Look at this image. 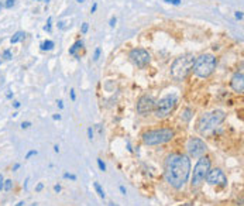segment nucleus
I'll use <instances>...</instances> for the list:
<instances>
[{
	"label": "nucleus",
	"instance_id": "1",
	"mask_svg": "<svg viewBox=\"0 0 244 206\" xmlns=\"http://www.w3.org/2000/svg\"><path fill=\"white\" fill-rule=\"evenodd\" d=\"M190 160L189 155L182 152H172L167 157L164 167L165 181L175 189H182L190 175Z\"/></svg>",
	"mask_w": 244,
	"mask_h": 206
},
{
	"label": "nucleus",
	"instance_id": "2",
	"mask_svg": "<svg viewBox=\"0 0 244 206\" xmlns=\"http://www.w3.org/2000/svg\"><path fill=\"white\" fill-rule=\"evenodd\" d=\"M226 120V113L223 110H214L210 113H203L198 120V131L202 136H209Z\"/></svg>",
	"mask_w": 244,
	"mask_h": 206
},
{
	"label": "nucleus",
	"instance_id": "3",
	"mask_svg": "<svg viewBox=\"0 0 244 206\" xmlns=\"http://www.w3.org/2000/svg\"><path fill=\"white\" fill-rule=\"evenodd\" d=\"M195 58L192 54H185L174 61V64L171 66V75L175 80H184L186 76L190 74V71L193 69Z\"/></svg>",
	"mask_w": 244,
	"mask_h": 206
},
{
	"label": "nucleus",
	"instance_id": "4",
	"mask_svg": "<svg viewBox=\"0 0 244 206\" xmlns=\"http://www.w3.org/2000/svg\"><path fill=\"white\" fill-rule=\"evenodd\" d=\"M175 137V131L170 127H162V129H154L148 130L143 134V141L147 146H159L171 141Z\"/></svg>",
	"mask_w": 244,
	"mask_h": 206
},
{
	"label": "nucleus",
	"instance_id": "5",
	"mask_svg": "<svg viewBox=\"0 0 244 206\" xmlns=\"http://www.w3.org/2000/svg\"><path fill=\"white\" fill-rule=\"evenodd\" d=\"M217 66V59L212 54H203L195 59L193 72L199 78H209Z\"/></svg>",
	"mask_w": 244,
	"mask_h": 206
},
{
	"label": "nucleus",
	"instance_id": "6",
	"mask_svg": "<svg viewBox=\"0 0 244 206\" xmlns=\"http://www.w3.org/2000/svg\"><path fill=\"white\" fill-rule=\"evenodd\" d=\"M210 165H212V161L208 155L199 157L198 162L193 167V174H192V179H190L192 188H199L203 184L208 172L210 171Z\"/></svg>",
	"mask_w": 244,
	"mask_h": 206
},
{
	"label": "nucleus",
	"instance_id": "7",
	"mask_svg": "<svg viewBox=\"0 0 244 206\" xmlns=\"http://www.w3.org/2000/svg\"><path fill=\"white\" fill-rule=\"evenodd\" d=\"M175 106H176V96L175 95H167L158 102H155L154 113L158 119H164L174 112Z\"/></svg>",
	"mask_w": 244,
	"mask_h": 206
},
{
	"label": "nucleus",
	"instance_id": "8",
	"mask_svg": "<svg viewBox=\"0 0 244 206\" xmlns=\"http://www.w3.org/2000/svg\"><path fill=\"white\" fill-rule=\"evenodd\" d=\"M186 150H188L189 157L199 158V157L206 154L208 146H206V143L202 138H199V137H190L189 140H188V143H186Z\"/></svg>",
	"mask_w": 244,
	"mask_h": 206
},
{
	"label": "nucleus",
	"instance_id": "9",
	"mask_svg": "<svg viewBox=\"0 0 244 206\" xmlns=\"http://www.w3.org/2000/svg\"><path fill=\"white\" fill-rule=\"evenodd\" d=\"M206 182L212 186L224 188V186H227V176L220 168H213V170L210 168V171L206 175Z\"/></svg>",
	"mask_w": 244,
	"mask_h": 206
},
{
	"label": "nucleus",
	"instance_id": "10",
	"mask_svg": "<svg viewBox=\"0 0 244 206\" xmlns=\"http://www.w3.org/2000/svg\"><path fill=\"white\" fill-rule=\"evenodd\" d=\"M129 57H130V59H131V62L135 66H138V68H144L145 65H148L150 61H151L150 54L145 50H143V48H134V50H131Z\"/></svg>",
	"mask_w": 244,
	"mask_h": 206
},
{
	"label": "nucleus",
	"instance_id": "11",
	"mask_svg": "<svg viewBox=\"0 0 244 206\" xmlns=\"http://www.w3.org/2000/svg\"><path fill=\"white\" fill-rule=\"evenodd\" d=\"M155 100L148 95L141 96L137 102V113L140 116H148L151 112H154Z\"/></svg>",
	"mask_w": 244,
	"mask_h": 206
},
{
	"label": "nucleus",
	"instance_id": "12",
	"mask_svg": "<svg viewBox=\"0 0 244 206\" xmlns=\"http://www.w3.org/2000/svg\"><path fill=\"white\" fill-rule=\"evenodd\" d=\"M230 85H231V89L237 93H243L244 91V75L243 72H236L233 76H231V80H230Z\"/></svg>",
	"mask_w": 244,
	"mask_h": 206
},
{
	"label": "nucleus",
	"instance_id": "13",
	"mask_svg": "<svg viewBox=\"0 0 244 206\" xmlns=\"http://www.w3.org/2000/svg\"><path fill=\"white\" fill-rule=\"evenodd\" d=\"M24 37H25L24 31H17V33L10 38V42L11 44H17V42H20L21 40H24Z\"/></svg>",
	"mask_w": 244,
	"mask_h": 206
},
{
	"label": "nucleus",
	"instance_id": "14",
	"mask_svg": "<svg viewBox=\"0 0 244 206\" xmlns=\"http://www.w3.org/2000/svg\"><path fill=\"white\" fill-rule=\"evenodd\" d=\"M82 47H83V41H82V40H78V41H76V42L74 44V45L69 48V54H71V55H76V51L80 50Z\"/></svg>",
	"mask_w": 244,
	"mask_h": 206
},
{
	"label": "nucleus",
	"instance_id": "15",
	"mask_svg": "<svg viewBox=\"0 0 244 206\" xmlns=\"http://www.w3.org/2000/svg\"><path fill=\"white\" fill-rule=\"evenodd\" d=\"M54 41H51V40H47V41H44V42H41V50L42 51H51L52 48H54Z\"/></svg>",
	"mask_w": 244,
	"mask_h": 206
},
{
	"label": "nucleus",
	"instance_id": "16",
	"mask_svg": "<svg viewBox=\"0 0 244 206\" xmlns=\"http://www.w3.org/2000/svg\"><path fill=\"white\" fill-rule=\"evenodd\" d=\"M93 186H95V189H96V193H97V195H99L102 199H105V198H106V193H105V191H103V188L100 186L99 182H95V184H93Z\"/></svg>",
	"mask_w": 244,
	"mask_h": 206
},
{
	"label": "nucleus",
	"instance_id": "17",
	"mask_svg": "<svg viewBox=\"0 0 244 206\" xmlns=\"http://www.w3.org/2000/svg\"><path fill=\"white\" fill-rule=\"evenodd\" d=\"M190 113H192V110H190V109H185L184 115L181 116V117H182V120H185V121L190 120V117H192V115H190Z\"/></svg>",
	"mask_w": 244,
	"mask_h": 206
},
{
	"label": "nucleus",
	"instance_id": "18",
	"mask_svg": "<svg viewBox=\"0 0 244 206\" xmlns=\"http://www.w3.org/2000/svg\"><path fill=\"white\" fill-rule=\"evenodd\" d=\"M11 188H13V181H11V179H6L4 181V191L10 192Z\"/></svg>",
	"mask_w": 244,
	"mask_h": 206
},
{
	"label": "nucleus",
	"instance_id": "19",
	"mask_svg": "<svg viewBox=\"0 0 244 206\" xmlns=\"http://www.w3.org/2000/svg\"><path fill=\"white\" fill-rule=\"evenodd\" d=\"M96 161H97V165H99V170H100V171H103V172H105V171H106V164H105V162H103V160H102V158H97V160H96Z\"/></svg>",
	"mask_w": 244,
	"mask_h": 206
},
{
	"label": "nucleus",
	"instance_id": "20",
	"mask_svg": "<svg viewBox=\"0 0 244 206\" xmlns=\"http://www.w3.org/2000/svg\"><path fill=\"white\" fill-rule=\"evenodd\" d=\"M3 58H4V59H7V61L11 59V58H13V55H11V51L10 50H4V51H3Z\"/></svg>",
	"mask_w": 244,
	"mask_h": 206
},
{
	"label": "nucleus",
	"instance_id": "21",
	"mask_svg": "<svg viewBox=\"0 0 244 206\" xmlns=\"http://www.w3.org/2000/svg\"><path fill=\"white\" fill-rule=\"evenodd\" d=\"M64 178L65 179H71V181H76V175L75 174H69V172H65Z\"/></svg>",
	"mask_w": 244,
	"mask_h": 206
},
{
	"label": "nucleus",
	"instance_id": "22",
	"mask_svg": "<svg viewBox=\"0 0 244 206\" xmlns=\"http://www.w3.org/2000/svg\"><path fill=\"white\" fill-rule=\"evenodd\" d=\"M100 54H102V50H100L99 47L95 50V54H93V61H97L100 58Z\"/></svg>",
	"mask_w": 244,
	"mask_h": 206
},
{
	"label": "nucleus",
	"instance_id": "23",
	"mask_svg": "<svg viewBox=\"0 0 244 206\" xmlns=\"http://www.w3.org/2000/svg\"><path fill=\"white\" fill-rule=\"evenodd\" d=\"M51 23H52V17H48V20H47V25L44 27V30L48 31V33L51 31Z\"/></svg>",
	"mask_w": 244,
	"mask_h": 206
},
{
	"label": "nucleus",
	"instance_id": "24",
	"mask_svg": "<svg viewBox=\"0 0 244 206\" xmlns=\"http://www.w3.org/2000/svg\"><path fill=\"white\" fill-rule=\"evenodd\" d=\"M88 30H89V24H88V23H83L82 27H80V33H82V34H86Z\"/></svg>",
	"mask_w": 244,
	"mask_h": 206
},
{
	"label": "nucleus",
	"instance_id": "25",
	"mask_svg": "<svg viewBox=\"0 0 244 206\" xmlns=\"http://www.w3.org/2000/svg\"><path fill=\"white\" fill-rule=\"evenodd\" d=\"M37 154H38V152H37V151H35V150H31V151H28V152L25 154V160H30L31 157L37 155Z\"/></svg>",
	"mask_w": 244,
	"mask_h": 206
},
{
	"label": "nucleus",
	"instance_id": "26",
	"mask_svg": "<svg viewBox=\"0 0 244 206\" xmlns=\"http://www.w3.org/2000/svg\"><path fill=\"white\" fill-rule=\"evenodd\" d=\"M167 3H170V4H174V6H179L182 3V0H164Z\"/></svg>",
	"mask_w": 244,
	"mask_h": 206
},
{
	"label": "nucleus",
	"instance_id": "27",
	"mask_svg": "<svg viewBox=\"0 0 244 206\" xmlns=\"http://www.w3.org/2000/svg\"><path fill=\"white\" fill-rule=\"evenodd\" d=\"M1 191H4V178H3V175L0 174V192Z\"/></svg>",
	"mask_w": 244,
	"mask_h": 206
},
{
	"label": "nucleus",
	"instance_id": "28",
	"mask_svg": "<svg viewBox=\"0 0 244 206\" xmlns=\"http://www.w3.org/2000/svg\"><path fill=\"white\" fill-rule=\"evenodd\" d=\"M31 127V121H24L23 124H21V129L23 130H27V129H30Z\"/></svg>",
	"mask_w": 244,
	"mask_h": 206
},
{
	"label": "nucleus",
	"instance_id": "29",
	"mask_svg": "<svg viewBox=\"0 0 244 206\" xmlns=\"http://www.w3.org/2000/svg\"><path fill=\"white\" fill-rule=\"evenodd\" d=\"M88 138L93 140V129L92 127H88Z\"/></svg>",
	"mask_w": 244,
	"mask_h": 206
},
{
	"label": "nucleus",
	"instance_id": "30",
	"mask_svg": "<svg viewBox=\"0 0 244 206\" xmlns=\"http://www.w3.org/2000/svg\"><path fill=\"white\" fill-rule=\"evenodd\" d=\"M13 4H14V0H6L4 7H7V9H10V7H13Z\"/></svg>",
	"mask_w": 244,
	"mask_h": 206
},
{
	"label": "nucleus",
	"instance_id": "31",
	"mask_svg": "<svg viewBox=\"0 0 244 206\" xmlns=\"http://www.w3.org/2000/svg\"><path fill=\"white\" fill-rule=\"evenodd\" d=\"M42 189H44V184H42V182L37 184V186H35V192H41Z\"/></svg>",
	"mask_w": 244,
	"mask_h": 206
},
{
	"label": "nucleus",
	"instance_id": "32",
	"mask_svg": "<svg viewBox=\"0 0 244 206\" xmlns=\"http://www.w3.org/2000/svg\"><path fill=\"white\" fill-rule=\"evenodd\" d=\"M236 19L237 20H243V11H236Z\"/></svg>",
	"mask_w": 244,
	"mask_h": 206
},
{
	"label": "nucleus",
	"instance_id": "33",
	"mask_svg": "<svg viewBox=\"0 0 244 206\" xmlns=\"http://www.w3.org/2000/svg\"><path fill=\"white\" fill-rule=\"evenodd\" d=\"M116 23H117V19H116L115 16H113V17L110 19V27H115V25H116Z\"/></svg>",
	"mask_w": 244,
	"mask_h": 206
},
{
	"label": "nucleus",
	"instance_id": "34",
	"mask_svg": "<svg viewBox=\"0 0 244 206\" xmlns=\"http://www.w3.org/2000/svg\"><path fill=\"white\" fill-rule=\"evenodd\" d=\"M96 10H97V3H93V6H92V9H90V13L93 14V13H95Z\"/></svg>",
	"mask_w": 244,
	"mask_h": 206
},
{
	"label": "nucleus",
	"instance_id": "35",
	"mask_svg": "<svg viewBox=\"0 0 244 206\" xmlns=\"http://www.w3.org/2000/svg\"><path fill=\"white\" fill-rule=\"evenodd\" d=\"M54 191L57 192V193H60V192H61V185H58V184H57V185H54Z\"/></svg>",
	"mask_w": 244,
	"mask_h": 206
},
{
	"label": "nucleus",
	"instance_id": "36",
	"mask_svg": "<svg viewBox=\"0 0 244 206\" xmlns=\"http://www.w3.org/2000/svg\"><path fill=\"white\" fill-rule=\"evenodd\" d=\"M119 189H120V192H121V195H124V196H126V193H127V192H126V188H124V186H123V185H120V188H119Z\"/></svg>",
	"mask_w": 244,
	"mask_h": 206
},
{
	"label": "nucleus",
	"instance_id": "37",
	"mask_svg": "<svg viewBox=\"0 0 244 206\" xmlns=\"http://www.w3.org/2000/svg\"><path fill=\"white\" fill-rule=\"evenodd\" d=\"M71 99H72V100H75V99H76V95H75L74 89H71Z\"/></svg>",
	"mask_w": 244,
	"mask_h": 206
},
{
	"label": "nucleus",
	"instance_id": "38",
	"mask_svg": "<svg viewBox=\"0 0 244 206\" xmlns=\"http://www.w3.org/2000/svg\"><path fill=\"white\" fill-rule=\"evenodd\" d=\"M57 103H58V107H60V109H64V102L62 100H58Z\"/></svg>",
	"mask_w": 244,
	"mask_h": 206
},
{
	"label": "nucleus",
	"instance_id": "39",
	"mask_svg": "<svg viewBox=\"0 0 244 206\" xmlns=\"http://www.w3.org/2000/svg\"><path fill=\"white\" fill-rule=\"evenodd\" d=\"M19 168H20V164H14V165H13V168H11V170H13V171H17V170H19Z\"/></svg>",
	"mask_w": 244,
	"mask_h": 206
},
{
	"label": "nucleus",
	"instance_id": "40",
	"mask_svg": "<svg viewBox=\"0 0 244 206\" xmlns=\"http://www.w3.org/2000/svg\"><path fill=\"white\" fill-rule=\"evenodd\" d=\"M52 119H54V120H61V115H54Z\"/></svg>",
	"mask_w": 244,
	"mask_h": 206
},
{
	"label": "nucleus",
	"instance_id": "41",
	"mask_svg": "<svg viewBox=\"0 0 244 206\" xmlns=\"http://www.w3.org/2000/svg\"><path fill=\"white\" fill-rule=\"evenodd\" d=\"M13 106H14L16 109H19V107H20V102H14V103H13Z\"/></svg>",
	"mask_w": 244,
	"mask_h": 206
},
{
	"label": "nucleus",
	"instance_id": "42",
	"mask_svg": "<svg viewBox=\"0 0 244 206\" xmlns=\"http://www.w3.org/2000/svg\"><path fill=\"white\" fill-rule=\"evenodd\" d=\"M54 151L55 152H60V147H58V144H55L54 146Z\"/></svg>",
	"mask_w": 244,
	"mask_h": 206
},
{
	"label": "nucleus",
	"instance_id": "43",
	"mask_svg": "<svg viewBox=\"0 0 244 206\" xmlns=\"http://www.w3.org/2000/svg\"><path fill=\"white\" fill-rule=\"evenodd\" d=\"M25 205V203H24V201H20V202H19V203H17V205H16V206H24Z\"/></svg>",
	"mask_w": 244,
	"mask_h": 206
},
{
	"label": "nucleus",
	"instance_id": "44",
	"mask_svg": "<svg viewBox=\"0 0 244 206\" xmlns=\"http://www.w3.org/2000/svg\"><path fill=\"white\" fill-rule=\"evenodd\" d=\"M11 97H13V93H11V92H9V93H7V99H11Z\"/></svg>",
	"mask_w": 244,
	"mask_h": 206
},
{
	"label": "nucleus",
	"instance_id": "45",
	"mask_svg": "<svg viewBox=\"0 0 244 206\" xmlns=\"http://www.w3.org/2000/svg\"><path fill=\"white\" fill-rule=\"evenodd\" d=\"M127 150H129V151H133V148H131V146H130V143H127Z\"/></svg>",
	"mask_w": 244,
	"mask_h": 206
},
{
	"label": "nucleus",
	"instance_id": "46",
	"mask_svg": "<svg viewBox=\"0 0 244 206\" xmlns=\"http://www.w3.org/2000/svg\"><path fill=\"white\" fill-rule=\"evenodd\" d=\"M38 1H44V3H48L50 0H38Z\"/></svg>",
	"mask_w": 244,
	"mask_h": 206
},
{
	"label": "nucleus",
	"instance_id": "47",
	"mask_svg": "<svg viewBox=\"0 0 244 206\" xmlns=\"http://www.w3.org/2000/svg\"><path fill=\"white\" fill-rule=\"evenodd\" d=\"M109 206H116V203H113V202H110V203H109Z\"/></svg>",
	"mask_w": 244,
	"mask_h": 206
},
{
	"label": "nucleus",
	"instance_id": "48",
	"mask_svg": "<svg viewBox=\"0 0 244 206\" xmlns=\"http://www.w3.org/2000/svg\"><path fill=\"white\" fill-rule=\"evenodd\" d=\"M76 1H78V3H83V0H76Z\"/></svg>",
	"mask_w": 244,
	"mask_h": 206
},
{
	"label": "nucleus",
	"instance_id": "49",
	"mask_svg": "<svg viewBox=\"0 0 244 206\" xmlns=\"http://www.w3.org/2000/svg\"><path fill=\"white\" fill-rule=\"evenodd\" d=\"M3 6H4V4H1V3H0V10H1V7H3Z\"/></svg>",
	"mask_w": 244,
	"mask_h": 206
},
{
	"label": "nucleus",
	"instance_id": "50",
	"mask_svg": "<svg viewBox=\"0 0 244 206\" xmlns=\"http://www.w3.org/2000/svg\"><path fill=\"white\" fill-rule=\"evenodd\" d=\"M0 64H1V62H0Z\"/></svg>",
	"mask_w": 244,
	"mask_h": 206
}]
</instances>
